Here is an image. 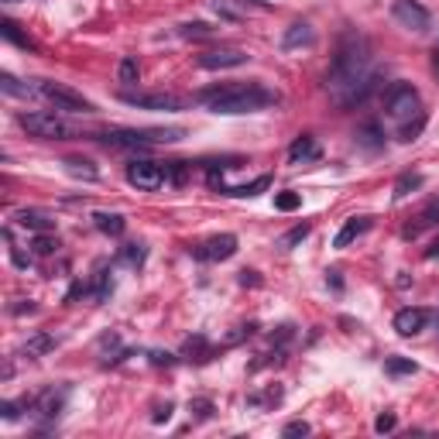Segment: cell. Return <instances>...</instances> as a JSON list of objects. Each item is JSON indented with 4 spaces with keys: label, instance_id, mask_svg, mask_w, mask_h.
<instances>
[{
    "label": "cell",
    "instance_id": "1",
    "mask_svg": "<svg viewBox=\"0 0 439 439\" xmlns=\"http://www.w3.org/2000/svg\"><path fill=\"white\" fill-rule=\"evenodd\" d=\"M374 69H370V45L364 35L357 31H347L336 45V55L326 69V89L333 93L336 104H343L353 89L360 86L364 79H370Z\"/></svg>",
    "mask_w": 439,
    "mask_h": 439
},
{
    "label": "cell",
    "instance_id": "2",
    "mask_svg": "<svg viewBox=\"0 0 439 439\" xmlns=\"http://www.w3.org/2000/svg\"><path fill=\"white\" fill-rule=\"evenodd\" d=\"M196 100L206 106L216 117H237V113H258L268 110L281 100L275 89H268L264 83H223L213 89H199Z\"/></svg>",
    "mask_w": 439,
    "mask_h": 439
},
{
    "label": "cell",
    "instance_id": "3",
    "mask_svg": "<svg viewBox=\"0 0 439 439\" xmlns=\"http://www.w3.org/2000/svg\"><path fill=\"white\" fill-rule=\"evenodd\" d=\"M186 131L182 127H113V131H104L100 134V144L106 148H121V151H134V148H155V144H172V141H182Z\"/></svg>",
    "mask_w": 439,
    "mask_h": 439
},
{
    "label": "cell",
    "instance_id": "4",
    "mask_svg": "<svg viewBox=\"0 0 439 439\" xmlns=\"http://www.w3.org/2000/svg\"><path fill=\"white\" fill-rule=\"evenodd\" d=\"M31 89H35L45 104H52L55 110H66V113H93V104H89L83 93H76L72 86H62V83H52V79H35Z\"/></svg>",
    "mask_w": 439,
    "mask_h": 439
},
{
    "label": "cell",
    "instance_id": "5",
    "mask_svg": "<svg viewBox=\"0 0 439 439\" xmlns=\"http://www.w3.org/2000/svg\"><path fill=\"white\" fill-rule=\"evenodd\" d=\"M18 123L31 134V138L41 141H66L72 134V127L62 117H55L49 110H35V113H18Z\"/></svg>",
    "mask_w": 439,
    "mask_h": 439
},
{
    "label": "cell",
    "instance_id": "6",
    "mask_svg": "<svg viewBox=\"0 0 439 439\" xmlns=\"http://www.w3.org/2000/svg\"><path fill=\"white\" fill-rule=\"evenodd\" d=\"M385 113L391 121H408L412 113H422L419 93L408 86V83H395V86L385 93Z\"/></svg>",
    "mask_w": 439,
    "mask_h": 439
},
{
    "label": "cell",
    "instance_id": "7",
    "mask_svg": "<svg viewBox=\"0 0 439 439\" xmlns=\"http://www.w3.org/2000/svg\"><path fill=\"white\" fill-rule=\"evenodd\" d=\"M123 176H127V182H131L134 189H141V193H155V189H161V186H165V178H168L158 161H144V158L131 161Z\"/></svg>",
    "mask_w": 439,
    "mask_h": 439
},
{
    "label": "cell",
    "instance_id": "8",
    "mask_svg": "<svg viewBox=\"0 0 439 439\" xmlns=\"http://www.w3.org/2000/svg\"><path fill=\"white\" fill-rule=\"evenodd\" d=\"M391 14H395V21H398L402 28L415 31V35H425V31L433 28V14L422 7L419 0H395V4H391Z\"/></svg>",
    "mask_w": 439,
    "mask_h": 439
},
{
    "label": "cell",
    "instance_id": "9",
    "mask_svg": "<svg viewBox=\"0 0 439 439\" xmlns=\"http://www.w3.org/2000/svg\"><path fill=\"white\" fill-rule=\"evenodd\" d=\"M189 254H193L196 261H203V264L227 261V258L237 254V237H233V233H216V237L203 241V244H193L189 247Z\"/></svg>",
    "mask_w": 439,
    "mask_h": 439
},
{
    "label": "cell",
    "instance_id": "10",
    "mask_svg": "<svg viewBox=\"0 0 439 439\" xmlns=\"http://www.w3.org/2000/svg\"><path fill=\"white\" fill-rule=\"evenodd\" d=\"M121 104L138 106V110H182L186 100L176 93H131V89H123Z\"/></svg>",
    "mask_w": 439,
    "mask_h": 439
},
{
    "label": "cell",
    "instance_id": "11",
    "mask_svg": "<svg viewBox=\"0 0 439 439\" xmlns=\"http://www.w3.org/2000/svg\"><path fill=\"white\" fill-rule=\"evenodd\" d=\"M433 319V313L429 309H419V306H408V309H398L395 313V330H398V336H419L422 330H425V323Z\"/></svg>",
    "mask_w": 439,
    "mask_h": 439
},
{
    "label": "cell",
    "instance_id": "12",
    "mask_svg": "<svg viewBox=\"0 0 439 439\" xmlns=\"http://www.w3.org/2000/svg\"><path fill=\"white\" fill-rule=\"evenodd\" d=\"M62 405H66V391L45 388L35 402H28V408L35 412L38 422H55V419H59V412H62Z\"/></svg>",
    "mask_w": 439,
    "mask_h": 439
},
{
    "label": "cell",
    "instance_id": "13",
    "mask_svg": "<svg viewBox=\"0 0 439 439\" xmlns=\"http://www.w3.org/2000/svg\"><path fill=\"white\" fill-rule=\"evenodd\" d=\"M251 55L241 49H216V52H203L199 55V69H237L244 66Z\"/></svg>",
    "mask_w": 439,
    "mask_h": 439
},
{
    "label": "cell",
    "instance_id": "14",
    "mask_svg": "<svg viewBox=\"0 0 439 439\" xmlns=\"http://www.w3.org/2000/svg\"><path fill=\"white\" fill-rule=\"evenodd\" d=\"M429 227H439V196H436V199H429V203L422 206L419 216H415V223H408V227L402 230V237L415 241L422 230H429Z\"/></svg>",
    "mask_w": 439,
    "mask_h": 439
},
{
    "label": "cell",
    "instance_id": "15",
    "mask_svg": "<svg viewBox=\"0 0 439 439\" xmlns=\"http://www.w3.org/2000/svg\"><path fill=\"white\" fill-rule=\"evenodd\" d=\"M368 230H370V216H350V220L340 227V233L333 237V247L343 251V247H350L353 241H357L360 233H368Z\"/></svg>",
    "mask_w": 439,
    "mask_h": 439
},
{
    "label": "cell",
    "instance_id": "16",
    "mask_svg": "<svg viewBox=\"0 0 439 439\" xmlns=\"http://www.w3.org/2000/svg\"><path fill=\"white\" fill-rule=\"evenodd\" d=\"M316 41V31H313V24L309 21H296L285 38H281V49H299V45H313Z\"/></svg>",
    "mask_w": 439,
    "mask_h": 439
},
{
    "label": "cell",
    "instance_id": "17",
    "mask_svg": "<svg viewBox=\"0 0 439 439\" xmlns=\"http://www.w3.org/2000/svg\"><path fill=\"white\" fill-rule=\"evenodd\" d=\"M268 186H271V176H258L254 182H247V186H223V182H216L213 189H220L223 196H237V199H247V196L264 193Z\"/></svg>",
    "mask_w": 439,
    "mask_h": 439
},
{
    "label": "cell",
    "instance_id": "18",
    "mask_svg": "<svg viewBox=\"0 0 439 439\" xmlns=\"http://www.w3.org/2000/svg\"><path fill=\"white\" fill-rule=\"evenodd\" d=\"M55 347H59V340H55L52 333H35V336H28V340H24V347H21V353L35 360V357H45V353H49V350H55Z\"/></svg>",
    "mask_w": 439,
    "mask_h": 439
},
{
    "label": "cell",
    "instance_id": "19",
    "mask_svg": "<svg viewBox=\"0 0 439 439\" xmlns=\"http://www.w3.org/2000/svg\"><path fill=\"white\" fill-rule=\"evenodd\" d=\"M18 223L24 230H35V233H49V230L55 227V220L49 216V213H41V210H21Z\"/></svg>",
    "mask_w": 439,
    "mask_h": 439
},
{
    "label": "cell",
    "instance_id": "20",
    "mask_svg": "<svg viewBox=\"0 0 439 439\" xmlns=\"http://www.w3.org/2000/svg\"><path fill=\"white\" fill-rule=\"evenodd\" d=\"M319 158V148H316V141L309 138V134H302V138L292 141V148H288V161L292 165H299V161H313Z\"/></svg>",
    "mask_w": 439,
    "mask_h": 439
},
{
    "label": "cell",
    "instance_id": "21",
    "mask_svg": "<svg viewBox=\"0 0 439 439\" xmlns=\"http://www.w3.org/2000/svg\"><path fill=\"white\" fill-rule=\"evenodd\" d=\"M93 223H96L100 233H110V237H121L123 227H127V220L121 213H93Z\"/></svg>",
    "mask_w": 439,
    "mask_h": 439
},
{
    "label": "cell",
    "instance_id": "22",
    "mask_svg": "<svg viewBox=\"0 0 439 439\" xmlns=\"http://www.w3.org/2000/svg\"><path fill=\"white\" fill-rule=\"evenodd\" d=\"M66 172L76 178H86V182H96V178H100V168L89 158H66Z\"/></svg>",
    "mask_w": 439,
    "mask_h": 439
},
{
    "label": "cell",
    "instance_id": "23",
    "mask_svg": "<svg viewBox=\"0 0 439 439\" xmlns=\"http://www.w3.org/2000/svg\"><path fill=\"white\" fill-rule=\"evenodd\" d=\"M213 11H216L223 21H244L247 18V11H244L241 0H213Z\"/></svg>",
    "mask_w": 439,
    "mask_h": 439
},
{
    "label": "cell",
    "instance_id": "24",
    "mask_svg": "<svg viewBox=\"0 0 439 439\" xmlns=\"http://www.w3.org/2000/svg\"><path fill=\"white\" fill-rule=\"evenodd\" d=\"M0 35L7 38V41H14L18 49H31V52H35V41H31L28 35H21V31H18V24H14L11 18H4V21H0Z\"/></svg>",
    "mask_w": 439,
    "mask_h": 439
},
{
    "label": "cell",
    "instance_id": "25",
    "mask_svg": "<svg viewBox=\"0 0 439 439\" xmlns=\"http://www.w3.org/2000/svg\"><path fill=\"white\" fill-rule=\"evenodd\" d=\"M357 144H364L370 151H378L381 144H385V134L378 131V123H364L360 131H357Z\"/></svg>",
    "mask_w": 439,
    "mask_h": 439
},
{
    "label": "cell",
    "instance_id": "26",
    "mask_svg": "<svg viewBox=\"0 0 439 439\" xmlns=\"http://www.w3.org/2000/svg\"><path fill=\"white\" fill-rule=\"evenodd\" d=\"M422 182H425V178H422L419 172H405V176L395 182V199H405V196H412L415 189H422Z\"/></svg>",
    "mask_w": 439,
    "mask_h": 439
},
{
    "label": "cell",
    "instance_id": "27",
    "mask_svg": "<svg viewBox=\"0 0 439 439\" xmlns=\"http://www.w3.org/2000/svg\"><path fill=\"white\" fill-rule=\"evenodd\" d=\"M385 370L391 374V378H405V374H415L419 364H415V360H408V357H388Z\"/></svg>",
    "mask_w": 439,
    "mask_h": 439
},
{
    "label": "cell",
    "instance_id": "28",
    "mask_svg": "<svg viewBox=\"0 0 439 439\" xmlns=\"http://www.w3.org/2000/svg\"><path fill=\"white\" fill-rule=\"evenodd\" d=\"M144 244H127V247H121V254H117V261L121 264H127V268H141L144 264Z\"/></svg>",
    "mask_w": 439,
    "mask_h": 439
},
{
    "label": "cell",
    "instance_id": "29",
    "mask_svg": "<svg viewBox=\"0 0 439 439\" xmlns=\"http://www.w3.org/2000/svg\"><path fill=\"white\" fill-rule=\"evenodd\" d=\"M178 35L182 38H213L216 35V28L203 24V21H189V24H178Z\"/></svg>",
    "mask_w": 439,
    "mask_h": 439
},
{
    "label": "cell",
    "instance_id": "30",
    "mask_svg": "<svg viewBox=\"0 0 439 439\" xmlns=\"http://www.w3.org/2000/svg\"><path fill=\"white\" fill-rule=\"evenodd\" d=\"M309 230H313V223H299V227H292L285 237L278 241V247H285V251H292V247L299 244V241H306L309 237Z\"/></svg>",
    "mask_w": 439,
    "mask_h": 439
},
{
    "label": "cell",
    "instance_id": "31",
    "mask_svg": "<svg viewBox=\"0 0 439 439\" xmlns=\"http://www.w3.org/2000/svg\"><path fill=\"white\" fill-rule=\"evenodd\" d=\"M117 76H121V83H138V76H141L138 59H134V55L121 59V69H117Z\"/></svg>",
    "mask_w": 439,
    "mask_h": 439
},
{
    "label": "cell",
    "instance_id": "32",
    "mask_svg": "<svg viewBox=\"0 0 439 439\" xmlns=\"http://www.w3.org/2000/svg\"><path fill=\"white\" fill-rule=\"evenodd\" d=\"M299 206H302V196L292 193V189L275 196V210H281V213H292V210H299Z\"/></svg>",
    "mask_w": 439,
    "mask_h": 439
},
{
    "label": "cell",
    "instance_id": "33",
    "mask_svg": "<svg viewBox=\"0 0 439 439\" xmlns=\"http://www.w3.org/2000/svg\"><path fill=\"white\" fill-rule=\"evenodd\" d=\"M0 89H4L7 96H28V93H35L31 86H18V79H14L11 72H4V76H0Z\"/></svg>",
    "mask_w": 439,
    "mask_h": 439
},
{
    "label": "cell",
    "instance_id": "34",
    "mask_svg": "<svg viewBox=\"0 0 439 439\" xmlns=\"http://www.w3.org/2000/svg\"><path fill=\"white\" fill-rule=\"evenodd\" d=\"M281 402V388H268L258 395H247V405H278Z\"/></svg>",
    "mask_w": 439,
    "mask_h": 439
},
{
    "label": "cell",
    "instance_id": "35",
    "mask_svg": "<svg viewBox=\"0 0 439 439\" xmlns=\"http://www.w3.org/2000/svg\"><path fill=\"white\" fill-rule=\"evenodd\" d=\"M182 350L186 353H203V360H210V343H206V336H189Z\"/></svg>",
    "mask_w": 439,
    "mask_h": 439
},
{
    "label": "cell",
    "instance_id": "36",
    "mask_svg": "<svg viewBox=\"0 0 439 439\" xmlns=\"http://www.w3.org/2000/svg\"><path fill=\"white\" fill-rule=\"evenodd\" d=\"M31 247H35V254H55V251H59V241L49 237V233H38L35 241H31Z\"/></svg>",
    "mask_w": 439,
    "mask_h": 439
},
{
    "label": "cell",
    "instance_id": "37",
    "mask_svg": "<svg viewBox=\"0 0 439 439\" xmlns=\"http://www.w3.org/2000/svg\"><path fill=\"white\" fill-rule=\"evenodd\" d=\"M110 292H113V281L106 278V271H96V288H93V299L104 302Z\"/></svg>",
    "mask_w": 439,
    "mask_h": 439
},
{
    "label": "cell",
    "instance_id": "38",
    "mask_svg": "<svg viewBox=\"0 0 439 439\" xmlns=\"http://www.w3.org/2000/svg\"><path fill=\"white\" fill-rule=\"evenodd\" d=\"M422 127H425V113H419V117H415V123H405L398 138H402V141H415L422 134Z\"/></svg>",
    "mask_w": 439,
    "mask_h": 439
},
{
    "label": "cell",
    "instance_id": "39",
    "mask_svg": "<svg viewBox=\"0 0 439 439\" xmlns=\"http://www.w3.org/2000/svg\"><path fill=\"white\" fill-rule=\"evenodd\" d=\"M189 412H196V419H210V415H213V402H206V398H196V402H189Z\"/></svg>",
    "mask_w": 439,
    "mask_h": 439
},
{
    "label": "cell",
    "instance_id": "40",
    "mask_svg": "<svg viewBox=\"0 0 439 439\" xmlns=\"http://www.w3.org/2000/svg\"><path fill=\"white\" fill-rule=\"evenodd\" d=\"M395 425H398V419H395L391 412H385V415H378V419H374V433H391Z\"/></svg>",
    "mask_w": 439,
    "mask_h": 439
},
{
    "label": "cell",
    "instance_id": "41",
    "mask_svg": "<svg viewBox=\"0 0 439 439\" xmlns=\"http://www.w3.org/2000/svg\"><path fill=\"white\" fill-rule=\"evenodd\" d=\"M281 433L285 436H309V422H288Z\"/></svg>",
    "mask_w": 439,
    "mask_h": 439
},
{
    "label": "cell",
    "instance_id": "42",
    "mask_svg": "<svg viewBox=\"0 0 439 439\" xmlns=\"http://www.w3.org/2000/svg\"><path fill=\"white\" fill-rule=\"evenodd\" d=\"M0 415H4L7 422H14L21 415V405L18 402H4V405H0Z\"/></svg>",
    "mask_w": 439,
    "mask_h": 439
},
{
    "label": "cell",
    "instance_id": "43",
    "mask_svg": "<svg viewBox=\"0 0 439 439\" xmlns=\"http://www.w3.org/2000/svg\"><path fill=\"white\" fill-rule=\"evenodd\" d=\"M172 419V402H165L155 408V415H151V422H168Z\"/></svg>",
    "mask_w": 439,
    "mask_h": 439
},
{
    "label": "cell",
    "instance_id": "44",
    "mask_svg": "<svg viewBox=\"0 0 439 439\" xmlns=\"http://www.w3.org/2000/svg\"><path fill=\"white\" fill-rule=\"evenodd\" d=\"M11 261L18 264V268H31V258H24V254H21L14 244H11Z\"/></svg>",
    "mask_w": 439,
    "mask_h": 439
},
{
    "label": "cell",
    "instance_id": "45",
    "mask_svg": "<svg viewBox=\"0 0 439 439\" xmlns=\"http://www.w3.org/2000/svg\"><path fill=\"white\" fill-rule=\"evenodd\" d=\"M241 285H251V288H254V285H261V278H258V271H241Z\"/></svg>",
    "mask_w": 439,
    "mask_h": 439
},
{
    "label": "cell",
    "instance_id": "46",
    "mask_svg": "<svg viewBox=\"0 0 439 439\" xmlns=\"http://www.w3.org/2000/svg\"><path fill=\"white\" fill-rule=\"evenodd\" d=\"M151 360H155V364H176V357H172V353H151Z\"/></svg>",
    "mask_w": 439,
    "mask_h": 439
},
{
    "label": "cell",
    "instance_id": "47",
    "mask_svg": "<svg viewBox=\"0 0 439 439\" xmlns=\"http://www.w3.org/2000/svg\"><path fill=\"white\" fill-rule=\"evenodd\" d=\"M35 309H38V306L28 299V302H21V306H14V316H21V313H35Z\"/></svg>",
    "mask_w": 439,
    "mask_h": 439
},
{
    "label": "cell",
    "instance_id": "48",
    "mask_svg": "<svg viewBox=\"0 0 439 439\" xmlns=\"http://www.w3.org/2000/svg\"><path fill=\"white\" fill-rule=\"evenodd\" d=\"M326 281H330V285H333L336 292H340V288H343V281H340V271H326Z\"/></svg>",
    "mask_w": 439,
    "mask_h": 439
},
{
    "label": "cell",
    "instance_id": "49",
    "mask_svg": "<svg viewBox=\"0 0 439 439\" xmlns=\"http://www.w3.org/2000/svg\"><path fill=\"white\" fill-rule=\"evenodd\" d=\"M425 258H429V261H433V258H439V241H433V244L425 247Z\"/></svg>",
    "mask_w": 439,
    "mask_h": 439
},
{
    "label": "cell",
    "instance_id": "50",
    "mask_svg": "<svg viewBox=\"0 0 439 439\" xmlns=\"http://www.w3.org/2000/svg\"><path fill=\"white\" fill-rule=\"evenodd\" d=\"M436 69H439V49H436Z\"/></svg>",
    "mask_w": 439,
    "mask_h": 439
}]
</instances>
